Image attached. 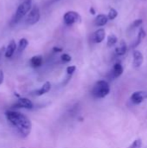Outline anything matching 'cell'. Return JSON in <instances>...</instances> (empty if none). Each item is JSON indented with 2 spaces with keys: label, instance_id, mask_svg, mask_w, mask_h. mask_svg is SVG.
<instances>
[{
  "label": "cell",
  "instance_id": "cell-1",
  "mask_svg": "<svg viewBox=\"0 0 147 148\" xmlns=\"http://www.w3.org/2000/svg\"><path fill=\"white\" fill-rule=\"evenodd\" d=\"M5 117L20 136L26 138L29 135L32 129V125L29 119L25 114L17 111L8 110L5 112Z\"/></svg>",
  "mask_w": 147,
  "mask_h": 148
},
{
  "label": "cell",
  "instance_id": "cell-2",
  "mask_svg": "<svg viewBox=\"0 0 147 148\" xmlns=\"http://www.w3.org/2000/svg\"><path fill=\"white\" fill-rule=\"evenodd\" d=\"M110 92V86L107 82L104 80L98 81L93 89H92V95L94 98L97 99H102L105 98Z\"/></svg>",
  "mask_w": 147,
  "mask_h": 148
},
{
  "label": "cell",
  "instance_id": "cell-3",
  "mask_svg": "<svg viewBox=\"0 0 147 148\" xmlns=\"http://www.w3.org/2000/svg\"><path fill=\"white\" fill-rule=\"evenodd\" d=\"M31 10V0H24L16 9L14 16L12 18V23H18L28 12Z\"/></svg>",
  "mask_w": 147,
  "mask_h": 148
},
{
  "label": "cell",
  "instance_id": "cell-4",
  "mask_svg": "<svg viewBox=\"0 0 147 148\" xmlns=\"http://www.w3.org/2000/svg\"><path fill=\"white\" fill-rule=\"evenodd\" d=\"M63 22L66 25L71 26L75 23H80L81 22V15L74 10L68 11L63 16Z\"/></svg>",
  "mask_w": 147,
  "mask_h": 148
},
{
  "label": "cell",
  "instance_id": "cell-5",
  "mask_svg": "<svg viewBox=\"0 0 147 148\" xmlns=\"http://www.w3.org/2000/svg\"><path fill=\"white\" fill-rule=\"evenodd\" d=\"M40 10L37 6H33V8L30 10V11L28 14L27 19H26V23L29 25H33L36 24L39 20H40Z\"/></svg>",
  "mask_w": 147,
  "mask_h": 148
},
{
  "label": "cell",
  "instance_id": "cell-6",
  "mask_svg": "<svg viewBox=\"0 0 147 148\" xmlns=\"http://www.w3.org/2000/svg\"><path fill=\"white\" fill-rule=\"evenodd\" d=\"M146 99H147V91H143V90L136 91L133 93V95L130 97L131 101L135 105H139L142 103Z\"/></svg>",
  "mask_w": 147,
  "mask_h": 148
},
{
  "label": "cell",
  "instance_id": "cell-7",
  "mask_svg": "<svg viewBox=\"0 0 147 148\" xmlns=\"http://www.w3.org/2000/svg\"><path fill=\"white\" fill-rule=\"evenodd\" d=\"M34 107L33 102L29 100L28 98H19L16 102L13 105V108H26V109H32Z\"/></svg>",
  "mask_w": 147,
  "mask_h": 148
},
{
  "label": "cell",
  "instance_id": "cell-8",
  "mask_svg": "<svg viewBox=\"0 0 147 148\" xmlns=\"http://www.w3.org/2000/svg\"><path fill=\"white\" fill-rule=\"evenodd\" d=\"M133 67L136 69L141 67V65L143 64V62H144V56H143L142 53L139 50H134L133 53Z\"/></svg>",
  "mask_w": 147,
  "mask_h": 148
},
{
  "label": "cell",
  "instance_id": "cell-9",
  "mask_svg": "<svg viewBox=\"0 0 147 148\" xmlns=\"http://www.w3.org/2000/svg\"><path fill=\"white\" fill-rule=\"evenodd\" d=\"M105 36H106L105 29H99L93 34L92 40L95 43H101V42H102V41H104Z\"/></svg>",
  "mask_w": 147,
  "mask_h": 148
},
{
  "label": "cell",
  "instance_id": "cell-10",
  "mask_svg": "<svg viewBox=\"0 0 147 148\" xmlns=\"http://www.w3.org/2000/svg\"><path fill=\"white\" fill-rule=\"evenodd\" d=\"M50 89H51V83L49 82H46L39 89L36 90L34 92V95H36V96H41V95H43L47 94Z\"/></svg>",
  "mask_w": 147,
  "mask_h": 148
},
{
  "label": "cell",
  "instance_id": "cell-11",
  "mask_svg": "<svg viewBox=\"0 0 147 148\" xmlns=\"http://www.w3.org/2000/svg\"><path fill=\"white\" fill-rule=\"evenodd\" d=\"M16 49V42H15L14 40H11V41L10 42V43L8 44L7 48H6L5 54H4L5 57H6V58H10V57L14 55V53H15Z\"/></svg>",
  "mask_w": 147,
  "mask_h": 148
},
{
  "label": "cell",
  "instance_id": "cell-12",
  "mask_svg": "<svg viewBox=\"0 0 147 148\" xmlns=\"http://www.w3.org/2000/svg\"><path fill=\"white\" fill-rule=\"evenodd\" d=\"M123 71H124V69L122 67V65L119 62L115 63L113 65V70H112V76L113 78H118L120 77L122 74H123Z\"/></svg>",
  "mask_w": 147,
  "mask_h": 148
},
{
  "label": "cell",
  "instance_id": "cell-13",
  "mask_svg": "<svg viewBox=\"0 0 147 148\" xmlns=\"http://www.w3.org/2000/svg\"><path fill=\"white\" fill-rule=\"evenodd\" d=\"M108 17L107 16L104 15V14H100L98 15L96 17H95V20H94V24L98 27H101V26H104L108 22Z\"/></svg>",
  "mask_w": 147,
  "mask_h": 148
},
{
  "label": "cell",
  "instance_id": "cell-14",
  "mask_svg": "<svg viewBox=\"0 0 147 148\" xmlns=\"http://www.w3.org/2000/svg\"><path fill=\"white\" fill-rule=\"evenodd\" d=\"M42 62H43V60H42V56H35L29 61L31 67H33L35 69L41 67L42 64Z\"/></svg>",
  "mask_w": 147,
  "mask_h": 148
},
{
  "label": "cell",
  "instance_id": "cell-15",
  "mask_svg": "<svg viewBox=\"0 0 147 148\" xmlns=\"http://www.w3.org/2000/svg\"><path fill=\"white\" fill-rule=\"evenodd\" d=\"M127 50V46L126 44V42L124 41H121L119 44V46H117L115 48V53L117 56H123L126 54Z\"/></svg>",
  "mask_w": 147,
  "mask_h": 148
},
{
  "label": "cell",
  "instance_id": "cell-16",
  "mask_svg": "<svg viewBox=\"0 0 147 148\" xmlns=\"http://www.w3.org/2000/svg\"><path fill=\"white\" fill-rule=\"evenodd\" d=\"M29 42L26 38H21L19 42H18V47H17V52L18 53H22L28 46Z\"/></svg>",
  "mask_w": 147,
  "mask_h": 148
},
{
  "label": "cell",
  "instance_id": "cell-17",
  "mask_svg": "<svg viewBox=\"0 0 147 148\" xmlns=\"http://www.w3.org/2000/svg\"><path fill=\"white\" fill-rule=\"evenodd\" d=\"M117 42H118V38H117V36H116L114 34H111V35H109V36H108V37H107V47L111 48V47L114 46V45L117 43Z\"/></svg>",
  "mask_w": 147,
  "mask_h": 148
},
{
  "label": "cell",
  "instance_id": "cell-18",
  "mask_svg": "<svg viewBox=\"0 0 147 148\" xmlns=\"http://www.w3.org/2000/svg\"><path fill=\"white\" fill-rule=\"evenodd\" d=\"M146 31L144 30V29L143 28H141L140 29H139V35H138V37H137V40H136V42H135V44L133 45V47H136V46H138L141 42H142V40L146 37Z\"/></svg>",
  "mask_w": 147,
  "mask_h": 148
},
{
  "label": "cell",
  "instance_id": "cell-19",
  "mask_svg": "<svg viewBox=\"0 0 147 148\" xmlns=\"http://www.w3.org/2000/svg\"><path fill=\"white\" fill-rule=\"evenodd\" d=\"M117 16H118L117 10H116L115 9H113V8H111V9L109 10L108 15H107L108 19H109V20H113V19H115V18L117 17Z\"/></svg>",
  "mask_w": 147,
  "mask_h": 148
},
{
  "label": "cell",
  "instance_id": "cell-20",
  "mask_svg": "<svg viewBox=\"0 0 147 148\" xmlns=\"http://www.w3.org/2000/svg\"><path fill=\"white\" fill-rule=\"evenodd\" d=\"M142 147V140L137 139L133 142V144L129 147V148H141Z\"/></svg>",
  "mask_w": 147,
  "mask_h": 148
},
{
  "label": "cell",
  "instance_id": "cell-21",
  "mask_svg": "<svg viewBox=\"0 0 147 148\" xmlns=\"http://www.w3.org/2000/svg\"><path fill=\"white\" fill-rule=\"evenodd\" d=\"M61 59H62V61L63 62H69L70 61H71V56L68 55V54H66V53H64V54H62V56H61Z\"/></svg>",
  "mask_w": 147,
  "mask_h": 148
},
{
  "label": "cell",
  "instance_id": "cell-22",
  "mask_svg": "<svg viewBox=\"0 0 147 148\" xmlns=\"http://www.w3.org/2000/svg\"><path fill=\"white\" fill-rule=\"evenodd\" d=\"M143 23V20L142 19H136L133 24H132V28H138L139 26H141V24Z\"/></svg>",
  "mask_w": 147,
  "mask_h": 148
},
{
  "label": "cell",
  "instance_id": "cell-23",
  "mask_svg": "<svg viewBox=\"0 0 147 148\" xmlns=\"http://www.w3.org/2000/svg\"><path fill=\"white\" fill-rule=\"evenodd\" d=\"M75 69H76V67L75 66H68V68H67V74L68 75H72L74 73H75Z\"/></svg>",
  "mask_w": 147,
  "mask_h": 148
},
{
  "label": "cell",
  "instance_id": "cell-24",
  "mask_svg": "<svg viewBox=\"0 0 147 148\" xmlns=\"http://www.w3.org/2000/svg\"><path fill=\"white\" fill-rule=\"evenodd\" d=\"M3 81V73L0 70V84H2Z\"/></svg>",
  "mask_w": 147,
  "mask_h": 148
},
{
  "label": "cell",
  "instance_id": "cell-25",
  "mask_svg": "<svg viewBox=\"0 0 147 148\" xmlns=\"http://www.w3.org/2000/svg\"><path fill=\"white\" fill-rule=\"evenodd\" d=\"M54 50H55V52H61V51H62V49L58 48V47H55V48H54Z\"/></svg>",
  "mask_w": 147,
  "mask_h": 148
},
{
  "label": "cell",
  "instance_id": "cell-26",
  "mask_svg": "<svg viewBox=\"0 0 147 148\" xmlns=\"http://www.w3.org/2000/svg\"><path fill=\"white\" fill-rule=\"evenodd\" d=\"M90 13H91L92 15H94V14H95V10L94 9V7H91V8H90Z\"/></svg>",
  "mask_w": 147,
  "mask_h": 148
},
{
  "label": "cell",
  "instance_id": "cell-27",
  "mask_svg": "<svg viewBox=\"0 0 147 148\" xmlns=\"http://www.w3.org/2000/svg\"><path fill=\"white\" fill-rule=\"evenodd\" d=\"M55 1H58V0H55Z\"/></svg>",
  "mask_w": 147,
  "mask_h": 148
}]
</instances>
